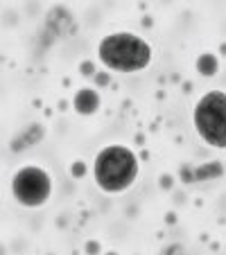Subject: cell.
Returning <instances> with one entry per match:
<instances>
[{
    "mask_svg": "<svg viewBox=\"0 0 226 255\" xmlns=\"http://www.w3.org/2000/svg\"><path fill=\"white\" fill-rule=\"evenodd\" d=\"M97 57L109 70L140 72L152 61V45L134 32H113L97 43Z\"/></svg>",
    "mask_w": 226,
    "mask_h": 255,
    "instance_id": "6da1fadb",
    "label": "cell"
},
{
    "mask_svg": "<svg viewBox=\"0 0 226 255\" xmlns=\"http://www.w3.org/2000/svg\"><path fill=\"white\" fill-rule=\"evenodd\" d=\"M138 176V158L125 144H106L95 156L93 178L106 194H118L131 188Z\"/></svg>",
    "mask_w": 226,
    "mask_h": 255,
    "instance_id": "7a4b0ae2",
    "label": "cell"
},
{
    "mask_svg": "<svg viewBox=\"0 0 226 255\" xmlns=\"http://www.w3.org/2000/svg\"><path fill=\"white\" fill-rule=\"evenodd\" d=\"M193 125L199 138L215 149H226V93L215 91L204 93L195 104Z\"/></svg>",
    "mask_w": 226,
    "mask_h": 255,
    "instance_id": "3957f363",
    "label": "cell"
},
{
    "mask_svg": "<svg viewBox=\"0 0 226 255\" xmlns=\"http://www.w3.org/2000/svg\"><path fill=\"white\" fill-rule=\"evenodd\" d=\"M11 194L25 208H39L50 201L52 178L43 167L25 165L11 178Z\"/></svg>",
    "mask_w": 226,
    "mask_h": 255,
    "instance_id": "277c9868",
    "label": "cell"
},
{
    "mask_svg": "<svg viewBox=\"0 0 226 255\" xmlns=\"http://www.w3.org/2000/svg\"><path fill=\"white\" fill-rule=\"evenodd\" d=\"M72 106H75V111L82 113V116H91V113L97 111V106H100V95H97L93 88H82V91L75 95V100H72Z\"/></svg>",
    "mask_w": 226,
    "mask_h": 255,
    "instance_id": "5b68a950",
    "label": "cell"
},
{
    "mask_svg": "<svg viewBox=\"0 0 226 255\" xmlns=\"http://www.w3.org/2000/svg\"><path fill=\"white\" fill-rule=\"evenodd\" d=\"M217 68H220V63H217L215 54H202V57L197 59V70L204 77H213L217 72Z\"/></svg>",
    "mask_w": 226,
    "mask_h": 255,
    "instance_id": "8992f818",
    "label": "cell"
}]
</instances>
